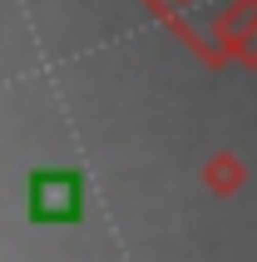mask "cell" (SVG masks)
I'll return each mask as SVG.
<instances>
[{
	"instance_id": "6da1fadb",
	"label": "cell",
	"mask_w": 257,
	"mask_h": 262,
	"mask_svg": "<svg viewBox=\"0 0 257 262\" xmlns=\"http://www.w3.org/2000/svg\"><path fill=\"white\" fill-rule=\"evenodd\" d=\"M79 208V178L74 173H40L35 178V218H74Z\"/></svg>"
}]
</instances>
